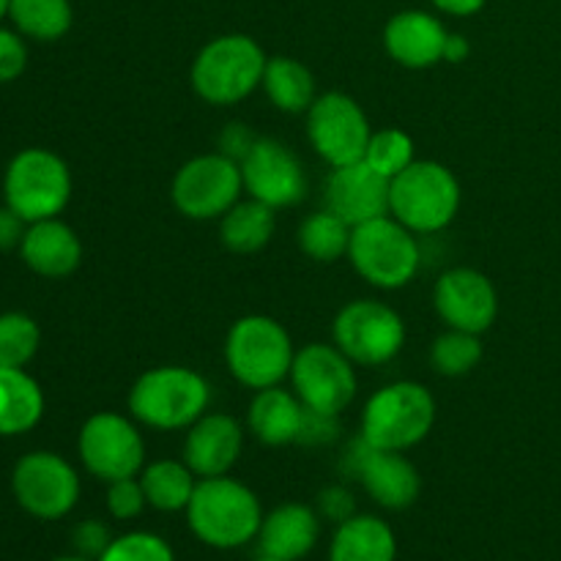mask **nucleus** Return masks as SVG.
Returning <instances> with one entry per match:
<instances>
[{
	"mask_svg": "<svg viewBox=\"0 0 561 561\" xmlns=\"http://www.w3.org/2000/svg\"><path fill=\"white\" fill-rule=\"evenodd\" d=\"M184 513L192 535L217 551H233L257 540L263 524L261 499L244 482L230 480L228 474L197 480Z\"/></svg>",
	"mask_w": 561,
	"mask_h": 561,
	"instance_id": "nucleus-1",
	"label": "nucleus"
},
{
	"mask_svg": "<svg viewBox=\"0 0 561 561\" xmlns=\"http://www.w3.org/2000/svg\"><path fill=\"white\" fill-rule=\"evenodd\" d=\"M211 403V387L201 373L181 365L146 370L129 389L131 420L153 431H186Z\"/></svg>",
	"mask_w": 561,
	"mask_h": 561,
	"instance_id": "nucleus-2",
	"label": "nucleus"
},
{
	"mask_svg": "<svg viewBox=\"0 0 561 561\" xmlns=\"http://www.w3.org/2000/svg\"><path fill=\"white\" fill-rule=\"evenodd\" d=\"M436 425V398L425 383L394 381L378 389L362 411L359 436L370 447L409 453Z\"/></svg>",
	"mask_w": 561,
	"mask_h": 561,
	"instance_id": "nucleus-3",
	"label": "nucleus"
},
{
	"mask_svg": "<svg viewBox=\"0 0 561 561\" xmlns=\"http://www.w3.org/2000/svg\"><path fill=\"white\" fill-rule=\"evenodd\" d=\"M266 53L244 33L217 36L197 53L190 80L197 96L217 107H230L261 88L266 71Z\"/></svg>",
	"mask_w": 561,
	"mask_h": 561,
	"instance_id": "nucleus-4",
	"label": "nucleus"
},
{
	"mask_svg": "<svg viewBox=\"0 0 561 561\" xmlns=\"http://www.w3.org/2000/svg\"><path fill=\"white\" fill-rule=\"evenodd\" d=\"M460 211V181L447 164L414 159L392 179L389 214L414 233H438Z\"/></svg>",
	"mask_w": 561,
	"mask_h": 561,
	"instance_id": "nucleus-5",
	"label": "nucleus"
},
{
	"mask_svg": "<svg viewBox=\"0 0 561 561\" xmlns=\"http://www.w3.org/2000/svg\"><path fill=\"white\" fill-rule=\"evenodd\" d=\"M294 343L288 329L268 316H244L225 337V362L230 376L247 389L279 387L294 367Z\"/></svg>",
	"mask_w": 561,
	"mask_h": 561,
	"instance_id": "nucleus-6",
	"label": "nucleus"
},
{
	"mask_svg": "<svg viewBox=\"0 0 561 561\" xmlns=\"http://www.w3.org/2000/svg\"><path fill=\"white\" fill-rule=\"evenodd\" d=\"M348 257L356 274L381 290L405 288L416 277L422 263L414 230L398 222L392 214L356 225L351 233Z\"/></svg>",
	"mask_w": 561,
	"mask_h": 561,
	"instance_id": "nucleus-7",
	"label": "nucleus"
},
{
	"mask_svg": "<svg viewBox=\"0 0 561 561\" xmlns=\"http://www.w3.org/2000/svg\"><path fill=\"white\" fill-rule=\"evenodd\" d=\"M3 195L27 225L58 217L71 201L69 164L47 148H25L5 168Z\"/></svg>",
	"mask_w": 561,
	"mask_h": 561,
	"instance_id": "nucleus-8",
	"label": "nucleus"
},
{
	"mask_svg": "<svg viewBox=\"0 0 561 561\" xmlns=\"http://www.w3.org/2000/svg\"><path fill=\"white\" fill-rule=\"evenodd\" d=\"M241 164L219 151L201 153L181 164L170 186L173 206L195 222L222 219L241 201Z\"/></svg>",
	"mask_w": 561,
	"mask_h": 561,
	"instance_id": "nucleus-9",
	"label": "nucleus"
},
{
	"mask_svg": "<svg viewBox=\"0 0 561 561\" xmlns=\"http://www.w3.org/2000/svg\"><path fill=\"white\" fill-rule=\"evenodd\" d=\"M334 345L354 365L381 367L405 345V323L398 310L378 299L348 301L334 318Z\"/></svg>",
	"mask_w": 561,
	"mask_h": 561,
	"instance_id": "nucleus-10",
	"label": "nucleus"
},
{
	"mask_svg": "<svg viewBox=\"0 0 561 561\" xmlns=\"http://www.w3.org/2000/svg\"><path fill=\"white\" fill-rule=\"evenodd\" d=\"M77 453L91 477L102 482L137 477L146 466V442L135 422L115 411H99L80 427Z\"/></svg>",
	"mask_w": 561,
	"mask_h": 561,
	"instance_id": "nucleus-11",
	"label": "nucleus"
},
{
	"mask_svg": "<svg viewBox=\"0 0 561 561\" xmlns=\"http://www.w3.org/2000/svg\"><path fill=\"white\" fill-rule=\"evenodd\" d=\"M290 383L307 409L329 416L343 414L359 389L354 362L337 345L327 343H310L296 351Z\"/></svg>",
	"mask_w": 561,
	"mask_h": 561,
	"instance_id": "nucleus-12",
	"label": "nucleus"
},
{
	"mask_svg": "<svg viewBox=\"0 0 561 561\" xmlns=\"http://www.w3.org/2000/svg\"><path fill=\"white\" fill-rule=\"evenodd\" d=\"M370 135V121H367L362 104L343 91L321 93L307 110L310 146L332 168L362 162Z\"/></svg>",
	"mask_w": 561,
	"mask_h": 561,
	"instance_id": "nucleus-13",
	"label": "nucleus"
},
{
	"mask_svg": "<svg viewBox=\"0 0 561 561\" xmlns=\"http://www.w3.org/2000/svg\"><path fill=\"white\" fill-rule=\"evenodd\" d=\"M16 504L38 520H58L80 502V474L55 453H31L16 460L11 474Z\"/></svg>",
	"mask_w": 561,
	"mask_h": 561,
	"instance_id": "nucleus-14",
	"label": "nucleus"
},
{
	"mask_svg": "<svg viewBox=\"0 0 561 561\" xmlns=\"http://www.w3.org/2000/svg\"><path fill=\"white\" fill-rule=\"evenodd\" d=\"M345 466L378 507L398 513V510H409L420 499L422 477L403 453L370 447L359 436L351 444V453H345Z\"/></svg>",
	"mask_w": 561,
	"mask_h": 561,
	"instance_id": "nucleus-15",
	"label": "nucleus"
},
{
	"mask_svg": "<svg viewBox=\"0 0 561 561\" xmlns=\"http://www.w3.org/2000/svg\"><path fill=\"white\" fill-rule=\"evenodd\" d=\"M244 192L272 208H290L307 197V173L301 159L274 137H257L241 162Z\"/></svg>",
	"mask_w": 561,
	"mask_h": 561,
	"instance_id": "nucleus-16",
	"label": "nucleus"
},
{
	"mask_svg": "<svg viewBox=\"0 0 561 561\" xmlns=\"http://www.w3.org/2000/svg\"><path fill=\"white\" fill-rule=\"evenodd\" d=\"M433 305L447 329L471 334H485L499 316L496 288L488 274L469 266L449 268L438 277L433 288Z\"/></svg>",
	"mask_w": 561,
	"mask_h": 561,
	"instance_id": "nucleus-17",
	"label": "nucleus"
},
{
	"mask_svg": "<svg viewBox=\"0 0 561 561\" xmlns=\"http://www.w3.org/2000/svg\"><path fill=\"white\" fill-rule=\"evenodd\" d=\"M389 192H392V181L362 159V162L332 168L327 181V208H332L351 228H356L370 219L387 217Z\"/></svg>",
	"mask_w": 561,
	"mask_h": 561,
	"instance_id": "nucleus-18",
	"label": "nucleus"
},
{
	"mask_svg": "<svg viewBox=\"0 0 561 561\" xmlns=\"http://www.w3.org/2000/svg\"><path fill=\"white\" fill-rule=\"evenodd\" d=\"M244 427L230 414H203L195 425L186 427L184 463L195 471L197 480L230 474L241 458Z\"/></svg>",
	"mask_w": 561,
	"mask_h": 561,
	"instance_id": "nucleus-19",
	"label": "nucleus"
},
{
	"mask_svg": "<svg viewBox=\"0 0 561 561\" xmlns=\"http://www.w3.org/2000/svg\"><path fill=\"white\" fill-rule=\"evenodd\" d=\"M449 31L438 16L427 11H400L383 27V49L394 64L405 69H431L444 60Z\"/></svg>",
	"mask_w": 561,
	"mask_h": 561,
	"instance_id": "nucleus-20",
	"label": "nucleus"
},
{
	"mask_svg": "<svg viewBox=\"0 0 561 561\" xmlns=\"http://www.w3.org/2000/svg\"><path fill=\"white\" fill-rule=\"evenodd\" d=\"M321 540V515L307 504H279L272 513L263 515L257 531L261 557L279 561H301L316 551Z\"/></svg>",
	"mask_w": 561,
	"mask_h": 561,
	"instance_id": "nucleus-21",
	"label": "nucleus"
},
{
	"mask_svg": "<svg viewBox=\"0 0 561 561\" xmlns=\"http://www.w3.org/2000/svg\"><path fill=\"white\" fill-rule=\"evenodd\" d=\"M20 255L31 272L47 279H64L77 272L82 261V241L58 217L31 222L20 244Z\"/></svg>",
	"mask_w": 561,
	"mask_h": 561,
	"instance_id": "nucleus-22",
	"label": "nucleus"
},
{
	"mask_svg": "<svg viewBox=\"0 0 561 561\" xmlns=\"http://www.w3.org/2000/svg\"><path fill=\"white\" fill-rule=\"evenodd\" d=\"M307 405L296 398V392H288L283 387H268L252 398L250 411H247V425H250L252 436L266 447H285V444H296L301 438Z\"/></svg>",
	"mask_w": 561,
	"mask_h": 561,
	"instance_id": "nucleus-23",
	"label": "nucleus"
},
{
	"mask_svg": "<svg viewBox=\"0 0 561 561\" xmlns=\"http://www.w3.org/2000/svg\"><path fill=\"white\" fill-rule=\"evenodd\" d=\"M398 537L376 515H354L337 526L329 546V561H394Z\"/></svg>",
	"mask_w": 561,
	"mask_h": 561,
	"instance_id": "nucleus-24",
	"label": "nucleus"
},
{
	"mask_svg": "<svg viewBox=\"0 0 561 561\" xmlns=\"http://www.w3.org/2000/svg\"><path fill=\"white\" fill-rule=\"evenodd\" d=\"M44 416V392L22 367H0V436H22Z\"/></svg>",
	"mask_w": 561,
	"mask_h": 561,
	"instance_id": "nucleus-25",
	"label": "nucleus"
},
{
	"mask_svg": "<svg viewBox=\"0 0 561 561\" xmlns=\"http://www.w3.org/2000/svg\"><path fill=\"white\" fill-rule=\"evenodd\" d=\"M277 230V208L255 201H239L222 219H219V236L222 244L236 255H252L261 252L272 241Z\"/></svg>",
	"mask_w": 561,
	"mask_h": 561,
	"instance_id": "nucleus-26",
	"label": "nucleus"
},
{
	"mask_svg": "<svg viewBox=\"0 0 561 561\" xmlns=\"http://www.w3.org/2000/svg\"><path fill=\"white\" fill-rule=\"evenodd\" d=\"M261 85L268 102L283 113H307L316 102V77L301 60L288 58V55L266 60Z\"/></svg>",
	"mask_w": 561,
	"mask_h": 561,
	"instance_id": "nucleus-27",
	"label": "nucleus"
},
{
	"mask_svg": "<svg viewBox=\"0 0 561 561\" xmlns=\"http://www.w3.org/2000/svg\"><path fill=\"white\" fill-rule=\"evenodd\" d=\"M137 477H140L148 504L159 513H181V510H186L197 488L195 471L184 460H153V463L142 466Z\"/></svg>",
	"mask_w": 561,
	"mask_h": 561,
	"instance_id": "nucleus-28",
	"label": "nucleus"
},
{
	"mask_svg": "<svg viewBox=\"0 0 561 561\" xmlns=\"http://www.w3.org/2000/svg\"><path fill=\"white\" fill-rule=\"evenodd\" d=\"M351 228L343 217L327 208V211H316L299 225L296 230V241H299V250L305 252L310 261L316 263H334L340 257L348 255L351 247Z\"/></svg>",
	"mask_w": 561,
	"mask_h": 561,
	"instance_id": "nucleus-29",
	"label": "nucleus"
},
{
	"mask_svg": "<svg viewBox=\"0 0 561 561\" xmlns=\"http://www.w3.org/2000/svg\"><path fill=\"white\" fill-rule=\"evenodd\" d=\"M9 16L22 36L58 42L69 33L75 11L69 0H11Z\"/></svg>",
	"mask_w": 561,
	"mask_h": 561,
	"instance_id": "nucleus-30",
	"label": "nucleus"
},
{
	"mask_svg": "<svg viewBox=\"0 0 561 561\" xmlns=\"http://www.w3.org/2000/svg\"><path fill=\"white\" fill-rule=\"evenodd\" d=\"M482 334L460 332V329H447L438 334L431 345V365L433 370L447 378L469 376L482 362Z\"/></svg>",
	"mask_w": 561,
	"mask_h": 561,
	"instance_id": "nucleus-31",
	"label": "nucleus"
},
{
	"mask_svg": "<svg viewBox=\"0 0 561 561\" xmlns=\"http://www.w3.org/2000/svg\"><path fill=\"white\" fill-rule=\"evenodd\" d=\"M42 332L25 312L0 316V367H25L36 356Z\"/></svg>",
	"mask_w": 561,
	"mask_h": 561,
	"instance_id": "nucleus-32",
	"label": "nucleus"
},
{
	"mask_svg": "<svg viewBox=\"0 0 561 561\" xmlns=\"http://www.w3.org/2000/svg\"><path fill=\"white\" fill-rule=\"evenodd\" d=\"M365 162L389 181L403 173L414 162V140L403 129H378L367 142Z\"/></svg>",
	"mask_w": 561,
	"mask_h": 561,
	"instance_id": "nucleus-33",
	"label": "nucleus"
},
{
	"mask_svg": "<svg viewBox=\"0 0 561 561\" xmlns=\"http://www.w3.org/2000/svg\"><path fill=\"white\" fill-rule=\"evenodd\" d=\"M96 561H175V553L159 535L129 531V535L115 537Z\"/></svg>",
	"mask_w": 561,
	"mask_h": 561,
	"instance_id": "nucleus-34",
	"label": "nucleus"
},
{
	"mask_svg": "<svg viewBox=\"0 0 561 561\" xmlns=\"http://www.w3.org/2000/svg\"><path fill=\"white\" fill-rule=\"evenodd\" d=\"M148 499L140 485V477L107 482V510L115 520H135L146 510Z\"/></svg>",
	"mask_w": 561,
	"mask_h": 561,
	"instance_id": "nucleus-35",
	"label": "nucleus"
},
{
	"mask_svg": "<svg viewBox=\"0 0 561 561\" xmlns=\"http://www.w3.org/2000/svg\"><path fill=\"white\" fill-rule=\"evenodd\" d=\"M113 540L115 537L110 535V526L96 518L82 520V524H77L75 531H71V546H75V551L80 553V557L93 559V561L107 551Z\"/></svg>",
	"mask_w": 561,
	"mask_h": 561,
	"instance_id": "nucleus-36",
	"label": "nucleus"
},
{
	"mask_svg": "<svg viewBox=\"0 0 561 561\" xmlns=\"http://www.w3.org/2000/svg\"><path fill=\"white\" fill-rule=\"evenodd\" d=\"M27 47L20 33L0 27V82H11L25 71Z\"/></svg>",
	"mask_w": 561,
	"mask_h": 561,
	"instance_id": "nucleus-37",
	"label": "nucleus"
},
{
	"mask_svg": "<svg viewBox=\"0 0 561 561\" xmlns=\"http://www.w3.org/2000/svg\"><path fill=\"white\" fill-rule=\"evenodd\" d=\"M318 515L327 520H332V524H343V520L354 518L356 515V502L354 496H351L348 488L343 485H332V488H323L321 493H318Z\"/></svg>",
	"mask_w": 561,
	"mask_h": 561,
	"instance_id": "nucleus-38",
	"label": "nucleus"
},
{
	"mask_svg": "<svg viewBox=\"0 0 561 561\" xmlns=\"http://www.w3.org/2000/svg\"><path fill=\"white\" fill-rule=\"evenodd\" d=\"M257 137L252 135L250 129H247L244 124H228L222 129V135H219V153H225V157L236 159V162H244L247 153L252 151V146H255Z\"/></svg>",
	"mask_w": 561,
	"mask_h": 561,
	"instance_id": "nucleus-39",
	"label": "nucleus"
},
{
	"mask_svg": "<svg viewBox=\"0 0 561 561\" xmlns=\"http://www.w3.org/2000/svg\"><path fill=\"white\" fill-rule=\"evenodd\" d=\"M337 420L340 416L318 414V411L307 409L305 427H301V444H329L337 438Z\"/></svg>",
	"mask_w": 561,
	"mask_h": 561,
	"instance_id": "nucleus-40",
	"label": "nucleus"
},
{
	"mask_svg": "<svg viewBox=\"0 0 561 561\" xmlns=\"http://www.w3.org/2000/svg\"><path fill=\"white\" fill-rule=\"evenodd\" d=\"M25 219L14 211V208H0V250H14L25 239Z\"/></svg>",
	"mask_w": 561,
	"mask_h": 561,
	"instance_id": "nucleus-41",
	"label": "nucleus"
},
{
	"mask_svg": "<svg viewBox=\"0 0 561 561\" xmlns=\"http://www.w3.org/2000/svg\"><path fill=\"white\" fill-rule=\"evenodd\" d=\"M469 55H471L469 38L460 36V33H449L447 44H444V60H447V64H463Z\"/></svg>",
	"mask_w": 561,
	"mask_h": 561,
	"instance_id": "nucleus-42",
	"label": "nucleus"
},
{
	"mask_svg": "<svg viewBox=\"0 0 561 561\" xmlns=\"http://www.w3.org/2000/svg\"><path fill=\"white\" fill-rule=\"evenodd\" d=\"M433 3H436L442 11H447V14L469 16V14H477L488 0H433Z\"/></svg>",
	"mask_w": 561,
	"mask_h": 561,
	"instance_id": "nucleus-43",
	"label": "nucleus"
},
{
	"mask_svg": "<svg viewBox=\"0 0 561 561\" xmlns=\"http://www.w3.org/2000/svg\"><path fill=\"white\" fill-rule=\"evenodd\" d=\"M53 561H93V559H85V557H80V553H75V557H58Z\"/></svg>",
	"mask_w": 561,
	"mask_h": 561,
	"instance_id": "nucleus-44",
	"label": "nucleus"
},
{
	"mask_svg": "<svg viewBox=\"0 0 561 561\" xmlns=\"http://www.w3.org/2000/svg\"><path fill=\"white\" fill-rule=\"evenodd\" d=\"M9 5H11V0H0V20H3V16L9 14Z\"/></svg>",
	"mask_w": 561,
	"mask_h": 561,
	"instance_id": "nucleus-45",
	"label": "nucleus"
},
{
	"mask_svg": "<svg viewBox=\"0 0 561 561\" xmlns=\"http://www.w3.org/2000/svg\"><path fill=\"white\" fill-rule=\"evenodd\" d=\"M255 561H279V559H268V557H261V559H255Z\"/></svg>",
	"mask_w": 561,
	"mask_h": 561,
	"instance_id": "nucleus-46",
	"label": "nucleus"
}]
</instances>
